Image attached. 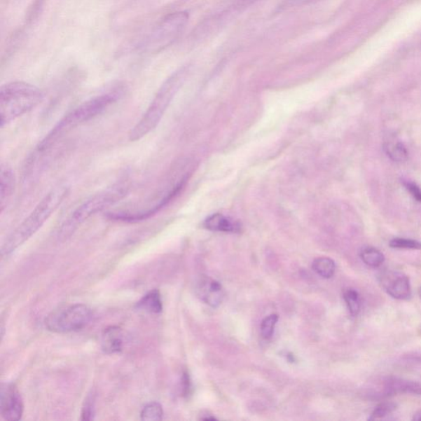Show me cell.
<instances>
[{
  "mask_svg": "<svg viewBox=\"0 0 421 421\" xmlns=\"http://www.w3.org/2000/svg\"><path fill=\"white\" fill-rule=\"evenodd\" d=\"M102 351L108 354H117L122 352L124 346V334L118 326H110L104 329L101 337Z\"/></svg>",
  "mask_w": 421,
  "mask_h": 421,
  "instance_id": "7c38bea8",
  "label": "cell"
},
{
  "mask_svg": "<svg viewBox=\"0 0 421 421\" xmlns=\"http://www.w3.org/2000/svg\"><path fill=\"white\" fill-rule=\"evenodd\" d=\"M16 186V178L13 170L7 164H1L0 168V208L1 212L7 205L9 198L13 195Z\"/></svg>",
  "mask_w": 421,
  "mask_h": 421,
  "instance_id": "4fadbf2b",
  "label": "cell"
},
{
  "mask_svg": "<svg viewBox=\"0 0 421 421\" xmlns=\"http://www.w3.org/2000/svg\"><path fill=\"white\" fill-rule=\"evenodd\" d=\"M25 411L22 397L13 384H3L0 394V413L6 420L17 421L22 419Z\"/></svg>",
  "mask_w": 421,
  "mask_h": 421,
  "instance_id": "9c48e42d",
  "label": "cell"
},
{
  "mask_svg": "<svg viewBox=\"0 0 421 421\" xmlns=\"http://www.w3.org/2000/svg\"><path fill=\"white\" fill-rule=\"evenodd\" d=\"M122 96L123 91L119 88L105 93L97 95V96L90 98L86 102L80 104L79 106L69 112L63 119L57 123V125L54 127H52L49 134L38 145L36 151L40 153H45L64 134H67L68 132L72 130L74 127L84 124V123L101 115L113 104L119 101Z\"/></svg>",
  "mask_w": 421,
  "mask_h": 421,
  "instance_id": "7a4b0ae2",
  "label": "cell"
},
{
  "mask_svg": "<svg viewBox=\"0 0 421 421\" xmlns=\"http://www.w3.org/2000/svg\"><path fill=\"white\" fill-rule=\"evenodd\" d=\"M278 321L277 315H271L262 321L261 334L265 339H269L272 337L274 329Z\"/></svg>",
  "mask_w": 421,
  "mask_h": 421,
  "instance_id": "603a6c76",
  "label": "cell"
},
{
  "mask_svg": "<svg viewBox=\"0 0 421 421\" xmlns=\"http://www.w3.org/2000/svg\"><path fill=\"white\" fill-rule=\"evenodd\" d=\"M206 229L217 233H238L241 226L238 221L220 214H212L203 222Z\"/></svg>",
  "mask_w": 421,
  "mask_h": 421,
  "instance_id": "5bb4252c",
  "label": "cell"
},
{
  "mask_svg": "<svg viewBox=\"0 0 421 421\" xmlns=\"http://www.w3.org/2000/svg\"><path fill=\"white\" fill-rule=\"evenodd\" d=\"M189 14L186 11H179L168 14L141 45V48L146 53H159L160 51L172 45L188 25Z\"/></svg>",
  "mask_w": 421,
  "mask_h": 421,
  "instance_id": "8992f818",
  "label": "cell"
},
{
  "mask_svg": "<svg viewBox=\"0 0 421 421\" xmlns=\"http://www.w3.org/2000/svg\"><path fill=\"white\" fill-rule=\"evenodd\" d=\"M92 311L83 304H75L56 310L47 316L46 327L52 333L78 332L91 322Z\"/></svg>",
  "mask_w": 421,
  "mask_h": 421,
  "instance_id": "52a82bcc",
  "label": "cell"
},
{
  "mask_svg": "<svg viewBox=\"0 0 421 421\" xmlns=\"http://www.w3.org/2000/svg\"><path fill=\"white\" fill-rule=\"evenodd\" d=\"M397 394L421 395V382L389 377L368 389L366 395L373 400L384 399Z\"/></svg>",
  "mask_w": 421,
  "mask_h": 421,
  "instance_id": "ba28073f",
  "label": "cell"
},
{
  "mask_svg": "<svg viewBox=\"0 0 421 421\" xmlns=\"http://www.w3.org/2000/svg\"><path fill=\"white\" fill-rule=\"evenodd\" d=\"M69 193V188L63 184L51 189L29 216L8 236L2 245V257L8 256L31 239L62 205Z\"/></svg>",
  "mask_w": 421,
  "mask_h": 421,
  "instance_id": "6da1fadb",
  "label": "cell"
},
{
  "mask_svg": "<svg viewBox=\"0 0 421 421\" xmlns=\"http://www.w3.org/2000/svg\"><path fill=\"white\" fill-rule=\"evenodd\" d=\"M95 416V397L92 394L89 395L82 409L81 420H92Z\"/></svg>",
  "mask_w": 421,
  "mask_h": 421,
  "instance_id": "cb8c5ba5",
  "label": "cell"
},
{
  "mask_svg": "<svg viewBox=\"0 0 421 421\" xmlns=\"http://www.w3.org/2000/svg\"><path fill=\"white\" fill-rule=\"evenodd\" d=\"M396 408L397 405L396 403H389V401H386V403H382L378 404L375 410L372 411V413L368 420H376L385 418L387 415L394 413Z\"/></svg>",
  "mask_w": 421,
  "mask_h": 421,
  "instance_id": "44dd1931",
  "label": "cell"
},
{
  "mask_svg": "<svg viewBox=\"0 0 421 421\" xmlns=\"http://www.w3.org/2000/svg\"><path fill=\"white\" fill-rule=\"evenodd\" d=\"M44 94L31 83L12 82L0 88V125L11 124L35 109L43 101Z\"/></svg>",
  "mask_w": 421,
  "mask_h": 421,
  "instance_id": "277c9868",
  "label": "cell"
},
{
  "mask_svg": "<svg viewBox=\"0 0 421 421\" xmlns=\"http://www.w3.org/2000/svg\"><path fill=\"white\" fill-rule=\"evenodd\" d=\"M419 295H420V299H421V287L420 288V290H419Z\"/></svg>",
  "mask_w": 421,
  "mask_h": 421,
  "instance_id": "f1b7e54d",
  "label": "cell"
},
{
  "mask_svg": "<svg viewBox=\"0 0 421 421\" xmlns=\"http://www.w3.org/2000/svg\"><path fill=\"white\" fill-rule=\"evenodd\" d=\"M385 151L387 157L396 163L406 162L408 158V151L401 141L389 139L385 144Z\"/></svg>",
  "mask_w": 421,
  "mask_h": 421,
  "instance_id": "2e32d148",
  "label": "cell"
},
{
  "mask_svg": "<svg viewBox=\"0 0 421 421\" xmlns=\"http://www.w3.org/2000/svg\"><path fill=\"white\" fill-rule=\"evenodd\" d=\"M163 409L162 405L158 403H150L146 404L141 411L140 417L144 421H158L163 418Z\"/></svg>",
  "mask_w": 421,
  "mask_h": 421,
  "instance_id": "d6986e66",
  "label": "cell"
},
{
  "mask_svg": "<svg viewBox=\"0 0 421 421\" xmlns=\"http://www.w3.org/2000/svg\"><path fill=\"white\" fill-rule=\"evenodd\" d=\"M130 189L129 183L124 179L88 198L81 205L76 208L61 226L58 233L59 237L64 239L69 237L85 221L100 214L107 207L124 200L129 193Z\"/></svg>",
  "mask_w": 421,
  "mask_h": 421,
  "instance_id": "5b68a950",
  "label": "cell"
},
{
  "mask_svg": "<svg viewBox=\"0 0 421 421\" xmlns=\"http://www.w3.org/2000/svg\"><path fill=\"white\" fill-rule=\"evenodd\" d=\"M392 249H421V243L417 240L405 238H394L389 242Z\"/></svg>",
  "mask_w": 421,
  "mask_h": 421,
  "instance_id": "7402d4cb",
  "label": "cell"
},
{
  "mask_svg": "<svg viewBox=\"0 0 421 421\" xmlns=\"http://www.w3.org/2000/svg\"><path fill=\"white\" fill-rule=\"evenodd\" d=\"M136 309L153 315L162 313L163 304L160 291L155 289L146 293L140 301L137 302Z\"/></svg>",
  "mask_w": 421,
  "mask_h": 421,
  "instance_id": "9a60e30c",
  "label": "cell"
},
{
  "mask_svg": "<svg viewBox=\"0 0 421 421\" xmlns=\"http://www.w3.org/2000/svg\"><path fill=\"white\" fill-rule=\"evenodd\" d=\"M343 298L350 314L353 317L357 316L361 311V299H359V293L356 290L349 288V289L345 290Z\"/></svg>",
  "mask_w": 421,
  "mask_h": 421,
  "instance_id": "ffe728a7",
  "label": "cell"
},
{
  "mask_svg": "<svg viewBox=\"0 0 421 421\" xmlns=\"http://www.w3.org/2000/svg\"><path fill=\"white\" fill-rule=\"evenodd\" d=\"M191 66H183L165 80L155 95L153 101L130 132L131 142L139 141L156 129L167 111L170 103L186 83Z\"/></svg>",
  "mask_w": 421,
  "mask_h": 421,
  "instance_id": "3957f363",
  "label": "cell"
},
{
  "mask_svg": "<svg viewBox=\"0 0 421 421\" xmlns=\"http://www.w3.org/2000/svg\"><path fill=\"white\" fill-rule=\"evenodd\" d=\"M258 1H259V0H236V2L235 3V8H247Z\"/></svg>",
  "mask_w": 421,
  "mask_h": 421,
  "instance_id": "4316f807",
  "label": "cell"
},
{
  "mask_svg": "<svg viewBox=\"0 0 421 421\" xmlns=\"http://www.w3.org/2000/svg\"><path fill=\"white\" fill-rule=\"evenodd\" d=\"M312 268L320 277L329 279L333 277L336 265L333 259L329 258H319L312 264Z\"/></svg>",
  "mask_w": 421,
  "mask_h": 421,
  "instance_id": "e0dca14e",
  "label": "cell"
},
{
  "mask_svg": "<svg viewBox=\"0 0 421 421\" xmlns=\"http://www.w3.org/2000/svg\"><path fill=\"white\" fill-rule=\"evenodd\" d=\"M413 420L418 421L421 420V410L417 411V413L414 415Z\"/></svg>",
  "mask_w": 421,
  "mask_h": 421,
  "instance_id": "83f0119b",
  "label": "cell"
},
{
  "mask_svg": "<svg viewBox=\"0 0 421 421\" xmlns=\"http://www.w3.org/2000/svg\"><path fill=\"white\" fill-rule=\"evenodd\" d=\"M404 186L416 201L421 203V188L417 184L411 181L403 182Z\"/></svg>",
  "mask_w": 421,
  "mask_h": 421,
  "instance_id": "d4e9b609",
  "label": "cell"
},
{
  "mask_svg": "<svg viewBox=\"0 0 421 421\" xmlns=\"http://www.w3.org/2000/svg\"><path fill=\"white\" fill-rule=\"evenodd\" d=\"M380 282L384 290L394 299L408 301L411 297L409 277L403 272L386 270L381 272Z\"/></svg>",
  "mask_w": 421,
  "mask_h": 421,
  "instance_id": "30bf717a",
  "label": "cell"
},
{
  "mask_svg": "<svg viewBox=\"0 0 421 421\" xmlns=\"http://www.w3.org/2000/svg\"><path fill=\"white\" fill-rule=\"evenodd\" d=\"M191 378H189L188 373L186 371L183 373L182 375V392L184 396H187L191 394Z\"/></svg>",
  "mask_w": 421,
  "mask_h": 421,
  "instance_id": "484cf974",
  "label": "cell"
},
{
  "mask_svg": "<svg viewBox=\"0 0 421 421\" xmlns=\"http://www.w3.org/2000/svg\"><path fill=\"white\" fill-rule=\"evenodd\" d=\"M361 258L367 266L375 268L380 267L385 261L384 254L373 247L364 248L361 252Z\"/></svg>",
  "mask_w": 421,
  "mask_h": 421,
  "instance_id": "ac0fdd59",
  "label": "cell"
},
{
  "mask_svg": "<svg viewBox=\"0 0 421 421\" xmlns=\"http://www.w3.org/2000/svg\"><path fill=\"white\" fill-rule=\"evenodd\" d=\"M195 291L203 302L214 308L219 307L224 300L225 292L221 284L208 277L198 279Z\"/></svg>",
  "mask_w": 421,
  "mask_h": 421,
  "instance_id": "8fae6325",
  "label": "cell"
}]
</instances>
